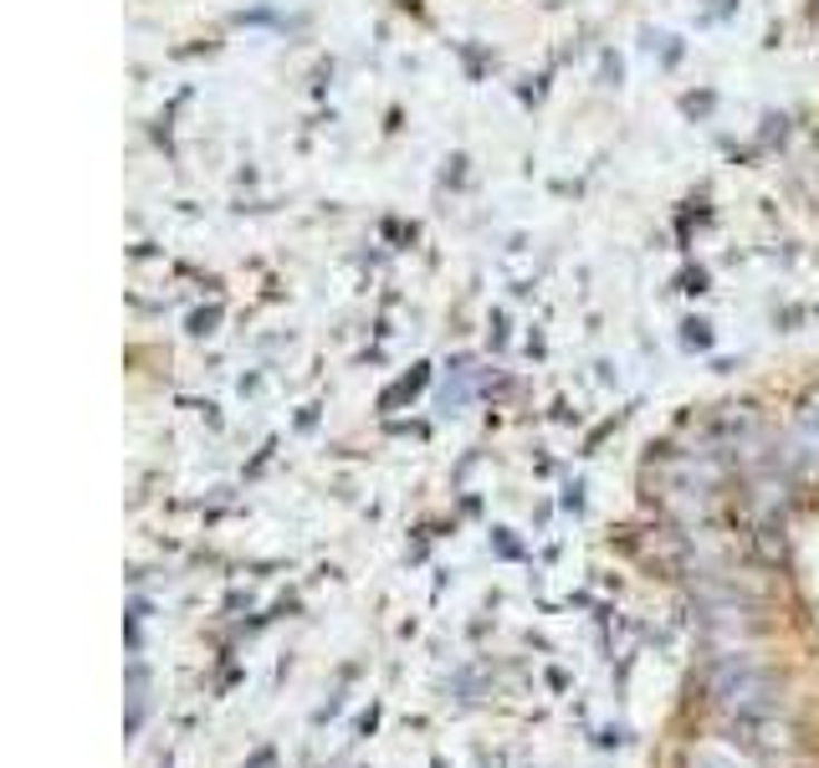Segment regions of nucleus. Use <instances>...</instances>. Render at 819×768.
Wrapping results in <instances>:
<instances>
[{"instance_id": "obj_1", "label": "nucleus", "mask_w": 819, "mask_h": 768, "mask_svg": "<svg viewBox=\"0 0 819 768\" xmlns=\"http://www.w3.org/2000/svg\"><path fill=\"white\" fill-rule=\"evenodd\" d=\"M712 707H718L732 728L743 732V743L773 748L769 732L783 728L779 681H773L763 667H753L748 655H728V661H718V671H712Z\"/></svg>"}]
</instances>
